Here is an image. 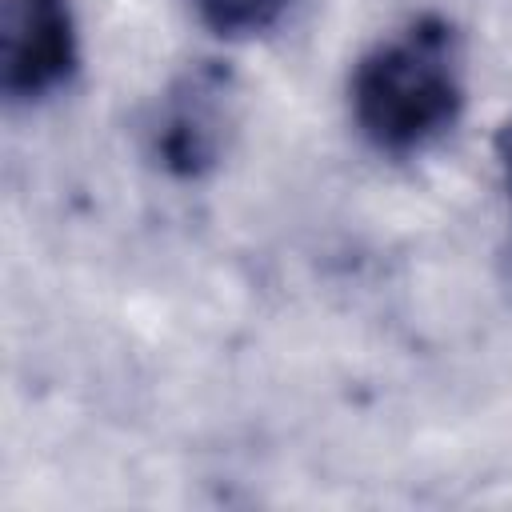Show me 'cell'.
Returning <instances> with one entry per match:
<instances>
[{
    "label": "cell",
    "mask_w": 512,
    "mask_h": 512,
    "mask_svg": "<svg viewBox=\"0 0 512 512\" xmlns=\"http://www.w3.org/2000/svg\"><path fill=\"white\" fill-rule=\"evenodd\" d=\"M464 88L444 20H416L376 44L352 76V112L376 148L408 152L440 136L460 112Z\"/></svg>",
    "instance_id": "cell-1"
},
{
    "label": "cell",
    "mask_w": 512,
    "mask_h": 512,
    "mask_svg": "<svg viewBox=\"0 0 512 512\" xmlns=\"http://www.w3.org/2000/svg\"><path fill=\"white\" fill-rule=\"evenodd\" d=\"M76 68V28L68 0H8L4 12V92L36 100Z\"/></svg>",
    "instance_id": "cell-2"
},
{
    "label": "cell",
    "mask_w": 512,
    "mask_h": 512,
    "mask_svg": "<svg viewBox=\"0 0 512 512\" xmlns=\"http://www.w3.org/2000/svg\"><path fill=\"white\" fill-rule=\"evenodd\" d=\"M224 124H228V72L220 68L188 72L160 112V128H156L160 164L180 176L204 172L224 144Z\"/></svg>",
    "instance_id": "cell-3"
},
{
    "label": "cell",
    "mask_w": 512,
    "mask_h": 512,
    "mask_svg": "<svg viewBox=\"0 0 512 512\" xmlns=\"http://www.w3.org/2000/svg\"><path fill=\"white\" fill-rule=\"evenodd\" d=\"M288 0H196L200 20L220 36H252L280 20Z\"/></svg>",
    "instance_id": "cell-4"
},
{
    "label": "cell",
    "mask_w": 512,
    "mask_h": 512,
    "mask_svg": "<svg viewBox=\"0 0 512 512\" xmlns=\"http://www.w3.org/2000/svg\"><path fill=\"white\" fill-rule=\"evenodd\" d=\"M496 152H500V164H504V176H508V188H512V120L500 128V136H496Z\"/></svg>",
    "instance_id": "cell-5"
}]
</instances>
